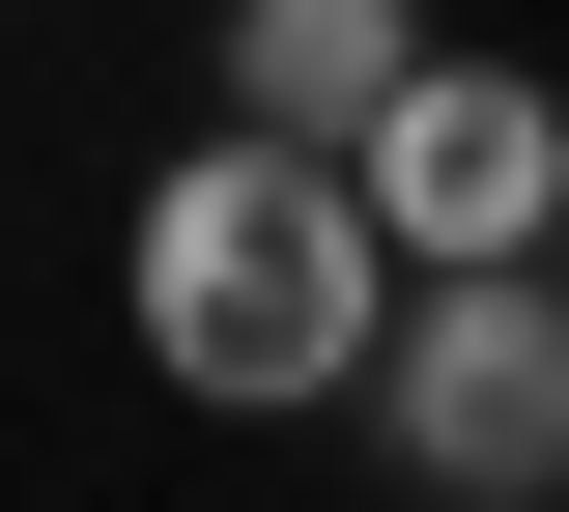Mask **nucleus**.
Returning <instances> with one entry per match:
<instances>
[{
    "instance_id": "nucleus-1",
    "label": "nucleus",
    "mask_w": 569,
    "mask_h": 512,
    "mask_svg": "<svg viewBox=\"0 0 569 512\" xmlns=\"http://www.w3.org/2000/svg\"><path fill=\"white\" fill-rule=\"evenodd\" d=\"M114 313H142V370H171L200 428H313V399H370V342H399V228H370L342 143H257V114H228V143L142 171Z\"/></svg>"
},
{
    "instance_id": "nucleus-2",
    "label": "nucleus",
    "mask_w": 569,
    "mask_h": 512,
    "mask_svg": "<svg viewBox=\"0 0 569 512\" xmlns=\"http://www.w3.org/2000/svg\"><path fill=\"white\" fill-rule=\"evenodd\" d=\"M370 428H399V484H427V512H569V257L399 285V342H370Z\"/></svg>"
},
{
    "instance_id": "nucleus-3",
    "label": "nucleus",
    "mask_w": 569,
    "mask_h": 512,
    "mask_svg": "<svg viewBox=\"0 0 569 512\" xmlns=\"http://www.w3.org/2000/svg\"><path fill=\"white\" fill-rule=\"evenodd\" d=\"M370 228H399V285H485V257H569V86L541 58H456L427 29L399 58V114H370Z\"/></svg>"
},
{
    "instance_id": "nucleus-4",
    "label": "nucleus",
    "mask_w": 569,
    "mask_h": 512,
    "mask_svg": "<svg viewBox=\"0 0 569 512\" xmlns=\"http://www.w3.org/2000/svg\"><path fill=\"white\" fill-rule=\"evenodd\" d=\"M399 58H427V0H228V114L257 143H370Z\"/></svg>"
}]
</instances>
